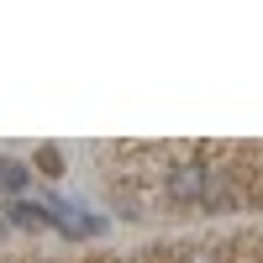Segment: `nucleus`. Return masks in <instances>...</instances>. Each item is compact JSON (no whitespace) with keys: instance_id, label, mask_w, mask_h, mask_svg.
I'll return each mask as SVG.
<instances>
[{"instance_id":"obj_5","label":"nucleus","mask_w":263,"mask_h":263,"mask_svg":"<svg viewBox=\"0 0 263 263\" xmlns=\"http://www.w3.org/2000/svg\"><path fill=\"white\" fill-rule=\"evenodd\" d=\"M0 184H27V168H21V163H11V158H0Z\"/></svg>"},{"instance_id":"obj_6","label":"nucleus","mask_w":263,"mask_h":263,"mask_svg":"<svg viewBox=\"0 0 263 263\" xmlns=\"http://www.w3.org/2000/svg\"><path fill=\"white\" fill-rule=\"evenodd\" d=\"M58 163H63V158H58V147H42V168H48V174H63Z\"/></svg>"},{"instance_id":"obj_4","label":"nucleus","mask_w":263,"mask_h":263,"mask_svg":"<svg viewBox=\"0 0 263 263\" xmlns=\"http://www.w3.org/2000/svg\"><path fill=\"white\" fill-rule=\"evenodd\" d=\"M11 221L16 227H48L42 221V205H11Z\"/></svg>"},{"instance_id":"obj_7","label":"nucleus","mask_w":263,"mask_h":263,"mask_svg":"<svg viewBox=\"0 0 263 263\" xmlns=\"http://www.w3.org/2000/svg\"><path fill=\"white\" fill-rule=\"evenodd\" d=\"M179 263H211V258H205V253H184Z\"/></svg>"},{"instance_id":"obj_1","label":"nucleus","mask_w":263,"mask_h":263,"mask_svg":"<svg viewBox=\"0 0 263 263\" xmlns=\"http://www.w3.org/2000/svg\"><path fill=\"white\" fill-rule=\"evenodd\" d=\"M211 174H216V168H205V163H179V168H168V200H174V205H200Z\"/></svg>"},{"instance_id":"obj_3","label":"nucleus","mask_w":263,"mask_h":263,"mask_svg":"<svg viewBox=\"0 0 263 263\" xmlns=\"http://www.w3.org/2000/svg\"><path fill=\"white\" fill-rule=\"evenodd\" d=\"M42 221H53V227H63V232H74V237H84V232H95V221H84V216H74L69 205H58V200H48V205H42Z\"/></svg>"},{"instance_id":"obj_2","label":"nucleus","mask_w":263,"mask_h":263,"mask_svg":"<svg viewBox=\"0 0 263 263\" xmlns=\"http://www.w3.org/2000/svg\"><path fill=\"white\" fill-rule=\"evenodd\" d=\"M200 211H237V184L227 179L221 168L211 174V184H205V200H200Z\"/></svg>"}]
</instances>
